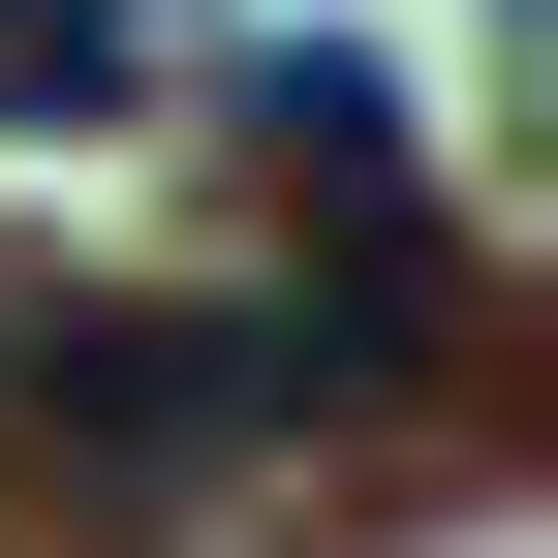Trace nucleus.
<instances>
[{
	"instance_id": "nucleus-1",
	"label": "nucleus",
	"mask_w": 558,
	"mask_h": 558,
	"mask_svg": "<svg viewBox=\"0 0 558 558\" xmlns=\"http://www.w3.org/2000/svg\"><path fill=\"white\" fill-rule=\"evenodd\" d=\"M218 0H0V124H156Z\"/></svg>"
},
{
	"instance_id": "nucleus-2",
	"label": "nucleus",
	"mask_w": 558,
	"mask_h": 558,
	"mask_svg": "<svg viewBox=\"0 0 558 558\" xmlns=\"http://www.w3.org/2000/svg\"><path fill=\"white\" fill-rule=\"evenodd\" d=\"M0 403H32V279H0Z\"/></svg>"
}]
</instances>
